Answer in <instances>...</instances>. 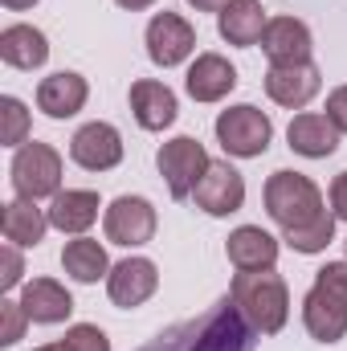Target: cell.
Wrapping results in <instances>:
<instances>
[{"mask_svg":"<svg viewBox=\"0 0 347 351\" xmlns=\"http://www.w3.org/2000/svg\"><path fill=\"white\" fill-rule=\"evenodd\" d=\"M66 343L74 351H110V339H106L94 323H74V327L66 331Z\"/></svg>","mask_w":347,"mask_h":351,"instance_id":"29","label":"cell"},{"mask_svg":"<svg viewBox=\"0 0 347 351\" xmlns=\"http://www.w3.org/2000/svg\"><path fill=\"white\" fill-rule=\"evenodd\" d=\"M0 114H4V131H0L4 147H25V135H29V110H25V102L12 98V94H4L0 98Z\"/></svg>","mask_w":347,"mask_h":351,"instance_id":"27","label":"cell"},{"mask_svg":"<svg viewBox=\"0 0 347 351\" xmlns=\"http://www.w3.org/2000/svg\"><path fill=\"white\" fill-rule=\"evenodd\" d=\"M217 139H221V147H225L229 156L254 160V156H261V152L270 147L274 123H270V114H261L258 106L241 102V106H229V110L217 114Z\"/></svg>","mask_w":347,"mask_h":351,"instance_id":"5","label":"cell"},{"mask_svg":"<svg viewBox=\"0 0 347 351\" xmlns=\"http://www.w3.org/2000/svg\"><path fill=\"white\" fill-rule=\"evenodd\" d=\"M261 49H265L270 66H302V62H311L315 41H311V29L302 21L274 16L265 25V33H261Z\"/></svg>","mask_w":347,"mask_h":351,"instance_id":"13","label":"cell"},{"mask_svg":"<svg viewBox=\"0 0 347 351\" xmlns=\"http://www.w3.org/2000/svg\"><path fill=\"white\" fill-rule=\"evenodd\" d=\"M12 188L21 200H45L62 192V156L49 143H25L12 156Z\"/></svg>","mask_w":347,"mask_h":351,"instance_id":"4","label":"cell"},{"mask_svg":"<svg viewBox=\"0 0 347 351\" xmlns=\"http://www.w3.org/2000/svg\"><path fill=\"white\" fill-rule=\"evenodd\" d=\"M139 351H258V327L237 311L233 298H221L196 319L160 331Z\"/></svg>","mask_w":347,"mask_h":351,"instance_id":"1","label":"cell"},{"mask_svg":"<svg viewBox=\"0 0 347 351\" xmlns=\"http://www.w3.org/2000/svg\"><path fill=\"white\" fill-rule=\"evenodd\" d=\"M265 213L282 225V229H298L311 225L323 213V192L315 188V180L302 172H274L265 180Z\"/></svg>","mask_w":347,"mask_h":351,"instance_id":"3","label":"cell"},{"mask_svg":"<svg viewBox=\"0 0 347 351\" xmlns=\"http://www.w3.org/2000/svg\"><path fill=\"white\" fill-rule=\"evenodd\" d=\"M196 49V29L180 16V12H156L147 21V58L164 70H172L180 62H188V53Z\"/></svg>","mask_w":347,"mask_h":351,"instance_id":"8","label":"cell"},{"mask_svg":"<svg viewBox=\"0 0 347 351\" xmlns=\"http://www.w3.org/2000/svg\"><path fill=\"white\" fill-rule=\"evenodd\" d=\"M188 94L196 102H221L229 90L237 86V70L221 58V53H200L192 66H188V78H184Z\"/></svg>","mask_w":347,"mask_h":351,"instance_id":"19","label":"cell"},{"mask_svg":"<svg viewBox=\"0 0 347 351\" xmlns=\"http://www.w3.org/2000/svg\"><path fill=\"white\" fill-rule=\"evenodd\" d=\"M21 306H25V315H29V323H66L70 315H74V298H70V290L62 286V282H53V278H33L25 290H21Z\"/></svg>","mask_w":347,"mask_h":351,"instance_id":"17","label":"cell"},{"mask_svg":"<svg viewBox=\"0 0 347 351\" xmlns=\"http://www.w3.org/2000/svg\"><path fill=\"white\" fill-rule=\"evenodd\" d=\"M188 4H192L196 12H221V8H225L229 0H188Z\"/></svg>","mask_w":347,"mask_h":351,"instance_id":"33","label":"cell"},{"mask_svg":"<svg viewBox=\"0 0 347 351\" xmlns=\"http://www.w3.org/2000/svg\"><path fill=\"white\" fill-rule=\"evenodd\" d=\"M62 265H66V274H70L74 282H86V286L110 274V258H106V250H102L98 241H90V237L70 241V245L62 250Z\"/></svg>","mask_w":347,"mask_h":351,"instance_id":"25","label":"cell"},{"mask_svg":"<svg viewBox=\"0 0 347 351\" xmlns=\"http://www.w3.org/2000/svg\"><path fill=\"white\" fill-rule=\"evenodd\" d=\"M37 351H74L66 339H58V343H45V348H37Z\"/></svg>","mask_w":347,"mask_h":351,"instance_id":"36","label":"cell"},{"mask_svg":"<svg viewBox=\"0 0 347 351\" xmlns=\"http://www.w3.org/2000/svg\"><path fill=\"white\" fill-rule=\"evenodd\" d=\"M86 98H90L86 78L74 74V70L49 74V78H41V86H37V106H41L49 119H74V114L86 106Z\"/></svg>","mask_w":347,"mask_h":351,"instance_id":"16","label":"cell"},{"mask_svg":"<svg viewBox=\"0 0 347 351\" xmlns=\"http://www.w3.org/2000/svg\"><path fill=\"white\" fill-rule=\"evenodd\" d=\"M225 254L237 269H274L278 262V237H270L261 225H241L229 233Z\"/></svg>","mask_w":347,"mask_h":351,"instance_id":"21","label":"cell"},{"mask_svg":"<svg viewBox=\"0 0 347 351\" xmlns=\"http://www.w3.org/2000/svg\"><path fill=\"white\" fill-rule=\"evenodd\" d=\"M25 323H29L25 306L12 302V298H4V302H0V343H4V348L21 343V339H25Z\"/></svg>","mask_w":347,"mask_h":351,"instance_id":"28","label":"cell"},{"mask_svg":"<svg viewBox=\"0 0 347 351\" xmlns=\"http://www.w3.org/2000/svg\"><path fill=\"white\" fill-rule=\"evenodd\" d=\"M37 0H4V8H12V12H25V8H33Z\"/></svg>","mask_w":347,"mask_h":351,"instance_id":"35","label":"cell"},{"mask_svg":"<svg viewBox=\"0 0 347 351\" xmlns=\"http://www.w3.org/2000/svg\"><path fill=\"white\" fill-rule=\"evenodd\" d=\"M98 192H90V188H66V192H58L53 196V204H49V225L53 229H62V233H74V237H82L90 225L98 221Z\"/></svg>","mask_w":347,"mask_h":351,"instance_id":"22","label":"cell"},{"mask_svg":"<svg viewBox=\"0 0 347 351\" xmlns=\"http://www.w3.org/2000/svg\"><path fill=\"white\" fill-rule=\"evenodd\" d=\"M331 208H335L339 221H347V172H339L335 184H331Z\"/></svg>","mask_w":347,"mask_h":351,"instance_id":"32","label":"cell"},{"mask_svg":"<svg viewBox=\"0 0 347 351\" xmlns=\"http://www.w3.org/2000/svg\"><path fill=\"white\" fill-rule=\"evenodd\" d=\"M119 8H131V12H139V8H152L156 0H115Z\"/></svg>","mask_w":347,"mask_h":351,"instance_id":"34","label":"cell"},{"mask_svg":"<svg viewBox=\"0 0 347 351\" xmlns=\"http://www.w3.org/2000/svg\"><path fill=\"white\" fill-rule=\"evenodd\" d=\"M286 139H290V152H298V156H307V160H327V156H335V147H339L335 123H331L327 114H315V110L294 114L290 127H286Z\"/></svg>","mask_w":347,"mask_h":351,"instance_id":"15","label":"cell"},{"mask_svg":"<svg viewBox=\"0 0 347 351\" xmlns=\"http://www.w3.org/2000/svg\"><path fill=\"white\" fill-rule=\"evenodd\" d=\"M0 229H4V241L12 245H37L49 229V213L37 208V200H8L4 213H0Z\"/></svg>","mask_w":347,"mask_h":351,"instance_id":"24","label":"cell"},{"mask_svg":"<svg viewBox=\"0 0 347 351\" xmlns=\"http://www.w3.org/2000/svg\"><path fill=\"white\" fill-rule=\"evenodd\" d=\"M319 86H323V74L311 62H302V66H270V74H265V94L286 110H302L319 94Z\"/></svg>","mask_w":347,"mask_h":351,"instance_id":"14","label":"cell"},{"mask_svg":"<svg viewBox=\"0 0 347 351\" xmlns=\"http://www.w3.org/2000/svg\"><path fill=\"white\" fill-rule=\"evenodd\" d=\"M229 298L261 335H278L290 319V290L274 269H237Z\"/></svg>","mask_w":347,"mask_h":351,"instance_id":"2","label":"cell"},{"mask_svg":"<svg viewBox=\"0 0 347 351\" xmlns=\"http://www.w3.org/2000/svg\"><path fill=\"white\" fill-rule=\"evenodd\" d=\"M102 229H106V241H110V245H127V250L147 245V241L156 237V208H152V200H143V196H119V200L106 208Z\"/></svg>","mask_w":347,"mask_h":351,"instance_id":"7","label":"cell"},{"mask_svg":"<svg viewBox=\"0 0 347 351\" xmlns=\"http://www.w3.org/2000/svg\"><path fill=\"white\" fill-rule=\"evenodd\" d=\"M176 94L164 82H152V78H139L131 86V114L143 131H164L176 123Z\"/></svg>","mask_w":347,"mask_h":351,"instance_id":"18","label":"cell"},{"mask_svg":"<svg viewBox=\"0 0 347 351\" xmlns=\"http://www.w3.org/2000/svg\"><path fill=\"white\" fill-rule=\"evenodd\" d=\"M265 8H261V0H229L221 12H217V29H221V37L229 41V45H241V49H250V45H258L261 33H265Z\"/></svg>","mask_w":347,"mask_h":351,"instance_id":"20","label":"cell"},{"mask_svg":"<svg viewBox=\"0 0 347 351\" xmlns=\"http://www.w3.org/2000/svg\"><path fill=\"white\" fill-rule=\"evenodd\" d=\"M156 286H160V274H156V262H147V258H127V262L110 265V274H106V294L123 311L143 306L156 294Z\"/></svg>","mask_w":347,"mask_h":351,"instance_id":"12","label":"cell"},{"mask_svg":"<svg viewBox=\"0 0 347 351\" xmlns=\"http://www.w3.org/2000/svg\"><path fill=\"white\" fill-rule=\"evenodd\" d=\"M0 58H4L12 70H37V66H45V58H49V41H45V33L33 29V25H8V29L0 33Z\"/></svg>","mask_w":347,"mask_h":351,"instance_id":"23","label":"cell"},{"mask_svg":"<svg viewBox=\"0 0 347 351\" xmlns=\"http://www.w3.org/2000/svg\"><path fill=\"white\" fill-rule=\"evenodd\" d=\"M192 200H196V208H204L208 217H229V213H237V208L246 204V180H241V172H237L229 160H213L208 172L200 176Z\"/></svg>","mask_w":347,"mask_h":351,"instance_id":"9","label":"cell"},{"mask_svg":"<svg viewBox=\"0 0 347 351\" xmlns=\"http://www.w3.org/2000/svg\"><path fill=\"white\" fill-rule=\"evenodd\" d=\"M327 119L335 123L339 135H347V86H335L327 94Z\"/></svg>","mask_w":347,"mask_h":351,"instance_id":"31","label":"cell"},{"mask_svg":"<svg viewBox=\"0 0 347 351\" xmlns=\"http://www.w3.org/2000/svg\"><path fill=\"white\" fill-rule=\"evenodd\" d=\"M70 160L86 172H110L123 164V135L110 123H86L70 139Z\"/></svg>","mask_w":347,"mask_h":351,"instance_id":"10","label":"cell"},{"mask_svg":"<svg viewBox=\"0 0 347 351\" xmlns=\"http://www.w3.org/2000/svg\"><path fill=\"white\" fill-rule=\"evenodd\" d=\"M156 164H160V176L168 180V192H172L176 200H188V196L196 192L200 176L208 172L213 160H208V152H204L192 135H180V139H172V143L160 147Z\"/></svg>","mask_w":347,"mask_h":351,"instance_id":"6","label":"cell"},{"mask_svg":"<svg viewBox=\"0 0 347 351\" xmlns=\"http://www.w3.org/2000/svg\"><path fill=\"white\" fill-rule=\"evenodd\" d=\"M335 213H319L311 225H298V229H282V241L294 250V254H323L327 245H331V237H335Z\"/></svg>","mask_w":347,"mask_h":351,"instance_id":"26","label":"cell"},{"mask_svg":"<svg viewBox=\"0 0 347 351\" xmlns=\"http://www.w3.org/2000/svg\"><path fill=\"white\" fill-rule=\"evenodd\" d=\"M302 323L311 331V339L319 343H339L347 335V298L327 290V286H311L302 298Z\"/></svg>","mask_w":347,"mask_h":351,"instance_id":"11","label":"cell"},{"mask_svg":"<svg viewBox=\"0 0 347 351\" xmlns=\"http://www.w3.org/2000/svg\"><path fill=\"white\" fill-rule=\"evenodd\" d=\"M0 269H4V274H0V286H4V290H12V286L21 282V274H25V262H21V254H16L12 241L0 250Z\"/></svg>","mask_w":347,"mask_h":351,"instance_id":"30","label":"cell"}]
</instances>
